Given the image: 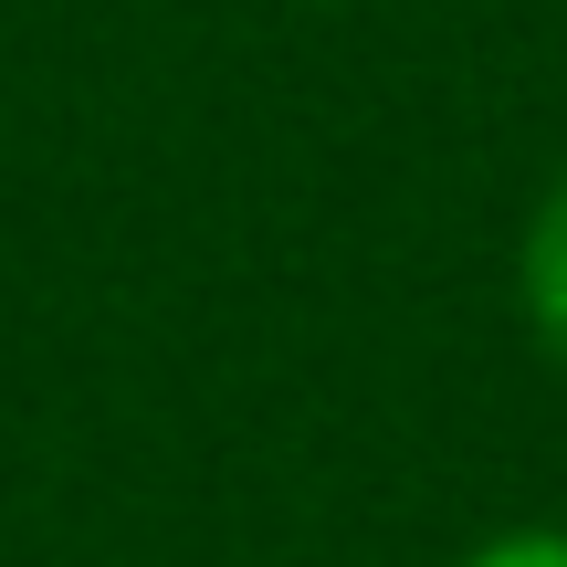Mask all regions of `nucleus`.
Returning <instances> with one entry per match:
<instances>
[{
  "mask_svg": "<svg viewBox=\"0 0 567 567\" xmlns=\"http://www.w3.org/2000/svg\"><path fill=\"white\" fill-rule=\"evenodd\" d=\"M515 305H526V326H536V347L567 368V179L536 200V221H526V243H515Z\"/></svg>",
  "mask_w": 567,
  "mask_h": 567,
  "instance_id": "obj_1",
  "label": "nucleus"
},
{
  "mask_svg": "<svg viewBox=\"0 0 567 567\" xmlns=\"http://www.w3.org/2000/svg\"><path fill=\"white\" fill-rule=\"evenodd\" d=\"M452 567H567V526H505V536H484V547L452 557Z\"/></svg>",
  "mask_w": 567,
  "mask_h": 567,
  "instance_id": "obj_2",
  "label": "nucleus"
}]
</instances>
